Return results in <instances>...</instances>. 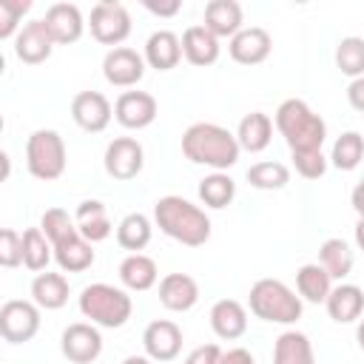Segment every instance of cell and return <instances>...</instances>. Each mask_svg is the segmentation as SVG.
Returning a JSON list of instances; mask_svg holds the SVG:
<instances>
[{
    "instance_id": "1",
    "label": "cell",
    "mask_w": 364,
    "mask_h": 364,
    "mask_svg": "<svg viewBox=\"0 0 364 364\" xmlns=\"http://www.w3.org/2000/svg\"><path fill=\"white\" fill-rule=\"evenodd\" d=\"M239 139L228 128L216 122H193L182 134V154L196 162L208 165L213 171H228L239 162Z\"/></svg>"
},
{
    "instance_id": "2",
    "label": "cell",
    "mask_w": 364,
    "mask_h": 364,
    "mask_svg": "<svg viewBox=\"0 0 364 364\" xmlns=\"http://www.w3.org/2000/svg\"><path fill=\"white\" fill-rule=\"evenodd\" d=\"M154 222L156 228L176 239L179 245L188 247H199L210 239V219L202 208H196L193 202L182 199V196H162L154 205Z\"/></svg>"
},
{
    "instance_id": "3",
    "label": "cell",
    "mask_w": 364,
    "mask_h": 364,
    "mask_svg": "<svg viewBox=\"0 0 364 364\" xmlns=\"http://www.w3.org/2000/svg\"><path fill=\"white\" fill-rule=\"evenodd\" d=\"M276 128L284 136L290 154L299 151H321L327 139V125L324 119L304 102V100H284L276 108Z\"/></svg>"
},
{
    "instance_id": "4",
    "label": "cell",
    "mask_w": 364,
    "mask_h": 364,
    "mask_svg": "<svg viewBox=\"0 0 364 364\" xmlns=\"http://www.w3.org/2000/svg\"><path fill=\"white\" fill-rule=\"evenodd\" d=\"M80 313L85 318H91V324H97V327L117 330L131 318L134 301H131V296L125 290H119L114 284H105V282H97V284L82 287Z\"/></svg>"
},
{
    "instance_id": "5",
    "label": "cell",
    "mask_w": 364,
    "mask_h": 364,
    "mask_svg": "<svg viewBox=\"0 0 364 364\" xmlns=\"http://www.w3.org/2000/svg\"><path fill=\"white\" fill-rule=\"evenodd\" d=\"M250 313L270 324H293L301 318V299L279 279H259L250 287Z\"/></svg>"
},
{
    "instance_id": "6",
    "label": "cell",
    "mask_w": 364,
    "mask_h": 364,
    "mask_svg": "<svg viewBox=\"0 0 364 364\" xmlns=\"http://www.w3.org/2000/svg\"><path fill=\"white\" fill-rule=\"evenodd\" d=\"M26 165L34 179L51 182L65 171V142L51 128H37L26 142Z\"/></svg>"
},
{
    "instance_id": "7",
    "label": "cell",
    "mask_w": 364,
    "mask_h": 364,
    "mask_svg": "<svg viewBox=\"0 0 364 364\" xmlns=\"http://www.w3.org/2000/svg\"><path fill=\"white\" fill-rule=\"evenodd\" d=\"M91 37L102 46H114L119 48V43L131 34V14L122 3L117 0H102L91 9V20H88Z\"/></svg>"
},
{
    "instance_id": "8",
    "label": "cell",
    "mask_w": 364,
    "mask_h": 364,
    "mask_svg": "<svg viewBox=\"0 0 364 364\" xmlns=\"http://www.w3.org/2000/svg\"><path fill=\"white\" fill-rule=\"evenodd\" d=\"M40 330V310L34 301L26 299H9L0 307V336L9 344L31 341Z\"/></svg>"
},
{
    "instance_id": "9",
    "label": "cell",
    "mask_w": 364,
    "mask_h": 364,
    "mask_svg": "<svg viewBox=\"0 0 364 364\" xmlns=\"http://www.w3.org/2000/svg\"><path fill=\"white\" fill-rule=\"evenodd\" d=\"M145 165V151L134 136H117L105 148V173L111 179L128 182L134 179Z\"/></svg>"
},
{
    "instance_id": "10",
    "label": "cell",
    "mask_w": 364,
    "mask_h": 364,
    "mask_svg": "<svg viewBox=\"0 0 364 364\" xmlns=\"http://www.w3.org/2000/svg\"><path fill=\"white\" fill-rule=\"evenodd\" d=\"M60 350L68 361L74 364H91L100 358L102 353V336L94 324H85V321H74L63 330V338H60Z\"/></svg>"
},
{
    "instance_id": "11",
    "label": "cell",
    "mask_w": 364,
    "mask_h": 364,
    "mask_svg": "<svg viewBox=\"0 0 364 364\" xmlns=\"http://www.w3.org/2000/svg\"><path fill=\"white\" fill-rule=\"evenodd\" d=\"M102 77L117 88H131L145 77V57L128 46L111 48L102 60Z\"/></svg>"
},
{
    "instance_id": "12",
    "label": "cell",
    "mask_w": 364,
    "mask_h": 364,
    "mask_svg": "<svg viewBox=\"0 0 364 364\" xmlns=\"http://www.w3.org/2000/svg\"><path fill=\"white\" fill-rule=\"evenodd\" d=\"M156 111H159V105L148 91H122L114 102L117 122L122 128H131V131L148 128L156 119Z\"/></svg>"
},
{
    "instance_id": "13",
    "label": "cell",
    "mask_w": 364,
    "mask_h": 364,
    "mask_svg": "<svg viewBox=\"0 0 364 364\" xmlns=\"http://www.w3.org/2000/svg\"><path fill=\"white\" fill-rule=\"evenodd\" d=\"M71 117H74V122L82 131L100 134V131L108 128V122L114 117V108H111L105 94H100V91H80L71 100Z\"/></svg>"
},
{
    "instance_id": "14",
    "label": "cell",
    "mask_w": 364,
    "mask_h": 364,
    "mask_svg": "<svg viewBox=\"0 0 364 364\" xmlns=\"http://www.w3.org/2000/svg\"><path fill=\"white\" fill-rule=\"evenodd\" d=\"M142 347L151 361H173L182 350V330L168 318H156L142 333Z\"/></svg>"
},
{
    "instance_id": "15",
    "label": "cell",
    "mask_w": 364,
    "mask_h": 364,
    "mask_svg": "<svg viewBox=\"0 0 364 364\" xmlns=\"http://www.w3.org/2000/svg\"><path fill=\"white\" fill-rule=\"evenodd\" d=\"M54 46H57V43H54V37L48 34V28H46L43 20L26 23V26L17 31V37H14V54H17V60H23V63H28V65L46 63V60L51 57Z\"/></svg>"
},
{
    "instance_id": "16",
    "label": "cell",
    "mask_w": 364,
    "mask_h": 364,
    "mask_svg": "<svg viewBox=\"0 0 364 364\" xmlns=\"http://www.w3.org/2000/svg\"><path fill=\"white\" fill-rule=\"evenodd\" d=\"M228 51H230V57H233L236 63H242V65H259V63H264V60L270 57L273 40H270V34H267L264 28L247 26V28H242L236 37H230Z\"/></svg>"
},
{
    "instance_id": "17",
    "label": "cell",
    "mask_w": 364,
    "mask_h": 364,
    "mask_svg": "<svg viewBox=\"0 0 364 364\" xmlns=\"http://www.w3.org/2000/svg\"><path fill=\"white\" fill-rule=\"evenodd\" d=\"M43 23H46V28H48V34L54 37L57 46L77 43L82 37V28H85L82 14H80V9L74 3H54V6H48Z\"/></svg>"
},
{
    "instance_id": "18",
    "label": "cell",
    "mask_w": 364,
    "mask_h": 364,
    "mask_svg": "<svg viewBox=\"0 0 364 364\" xmlns=\"http://www.w3.org/2000/svg\"><path fill=\"white\" fill-rule=\"evenodd\" d=\"M199 301V284L188 273H168L159 282V304L171 313H185Z\"/></svg>"
},
{
    "instance_id": "19",
    "label": "cell",
    "mask_w": 364,
    "mask_h": 364,
    "mask_svg": "<svg viewBox=\"0 0 364 364\" xmlns=\"http://www.w3.org/2000/svg\"><path fill=\"white\" fill-rule=\"evenodd\" d=\"M210 327L219 338L225 341H236L245 336L247 330V310L236 301V299H219L210 307Z\"/></svg>"
},
{
    "instance_id": "20",
    "label": "cell",
    "mask_w": 364,
    "mask_h": 364,
    "mask_svg": "<svg viewBox=\"0 0 364 364\" xmlns=\"http://www.w3.org/2000/svg\"><path fill=\"white\" fill-rule=\"evenodd\" d=\"M219 37L210 34L205 26H188L182 34V54L191 65H213L219 60Z\"/></svg>"
},
{
    "instance_id": "21",
    "label": "cell",
    "mask_w": 364,
    "mask_h": 364,
    "mask_svg": "<svg viewBox=\"0 0 364 364\" xmlns=\"http://www.w3.org/2000/svg\"><path fill=\"white\" fill-rule=\"evenodd\" d=\"M179 60H182V40L173 31L159 28V31H154L148 37V43H145V63L151 68L171 71V68L179 65Z\"/></svg>"
},
{
    "instance_id": "22",
    "label": "cell",
    "mask_w": 364,
    "mask_h": 364,
    "mask_svg": "<svg viewBox=\"0 0 364 364\" xmlns=\"http://www.w3.org/2000/svg\"><path fill=\"white\" fill-rule=\"evenodd\" d=\"M202 26L216 37H236L242 31V6L236 0H210Z\"/></svg>"
},
{
    "instance_id": "23",
    "label": "cell",
    "mask_w": 364,
    "mask_h": 364,
    "mask_svg": "<svg viewBox=\"0 0 364 364\" xmlns=\"http://www.w3.org/2000/svg\"><path fill=\"white\" fill-rule=\"evenodd\" d=\"M324 304H327V313L333 321L350 324V321L361 318V313H364V290L355 284H338L330 290Z\"/></svg>"
},
{
    "instance_id": "24",
    "label": "cell",
    "mask_w": 364,
    "mask_h": 364,
    "mask_svg": "<svg viewBox=\"0 0 364 364\" xmlns=\"http://www.w3.org/2000/svg\"><path fill=\"white\" fill-rule=\"evenodd\" d=\"M74 222H77L80 236L88 239L91 245L111 236V219H108L105 205H102L100 199H85V202H80V208H77V213H74Z\"/></svg>"
},
{
    "instance_id": "25",
    "label": "cell",
    "mask_w": 364,
    "mask_h": 364,
    "mask_svg": "<svg viewBox=\"0 0 364 364\" xmlns=\"http://www.w3.org/2000/svg\"><path fill=\"white\" fill-rule=\"evenodd\" d=\"M54 259H57L60 270H65V273H82V270H88L94 264L97 253H94V245L88 239H82L80 233H74L65 242L54 245Z\"/></svg>"
},
{
    "instance_id": "26",
    "label": "cell",
    "mask_w": 364,
    "mask_h": 364,
    "mask_svg": "<svg viewBox=\"0 0 364 364\" xmlns=\"http://www.w3.org/2000/svg\"><path fill=\"white\" fill-rule=\"evenodd\" d=\"M236 139H239V148L250 151V154H259L270 145L273 139V119L262 111H250L242 117L239 122V131H236Z\"/></svg>"
},
{
    "instance_id": "27",
    "label": "cell",
    "mask_w": 364,
    "mask_h": 364,
    "mask_svg": "<svg viewBox=\"0 0 364 364\" xmlns=\"http://www.w3.org/2000/svg\"><path fill=\"white\" fill-rule=\"evenodd\" d=\"M156 279H159L156 262L145 253H131L119 264V282L128 290H151L156 284Z\"/></svg>"
},
{
    "instance_id": "28",
    "label": "cell",
    "mask_w": 364,
    "mask_h": 364,
    "mask_svg": "<svg viewBox=\"0 0 364 364\" xmlns=\"http://www.w3.org/2000/svg\"><path fill=\"white\" fill-rule=\"evenodd\" d=\"M273 364H316L310 338L299 330H284L273 344Z\"/></svg>"
},
{
    "instance_id": "29",
    "label": "cell",
    "mask_w": 364,
    "mask_h": 364,
    "mask_svg": "<svg viewBox=\"0 0 364 364\" xmlns=\"http://www.w3.org/2000/svg\"><path fill=\"white\" fill-rule=\"evenodd\" d=\"M296 290L301 299L321 304V301H327V296L333 290V279L318 262H310V264H301L296 270Z\"/></svg>"
},
{
    "instance_id": "30",
    "label": "cell",
    "mask_w": 364,
    "mask_h": 364,
    "mask_svg": "<svg viewBox=\"0 0 364 364\" xmlns=\"http://www.w3.org/2000/svg\"><path fill=\"white\" fill-rule=\"evenodd\" d=\"M31 296L37 307L60 310L68 301V279L63 273H37L31 282Z\"/></svg>"
},
{
    "instance_id": "31",
    "label": "cell",
    "mask_w": 364,
    "mask_h": 364,
    "mask_svg": "<svg viewBox=\"0 0 364 364\" xmlns=\"http://www.w3.org/2000/svg\"><path fill=\"white\" fill-rule=\"evenodd\" d=\"M318 264L330 273V279H344L350 276L353 270V250L344 239L333 236V239H324L321 247H318Z\"/></svg>"
},
{
    "instance_id": "32",
    "label": "cell",
    "mask_w": 364,
    "mask_h": 364,
    "mask_svg": "<svg viewBox=\"0 0 364 364\" xmlns=\"http://www.w3.org/2000/svg\"><path fill=\"white\" fill-rule=\"evenodd\" d=\"M151 233H154L151 219H148L145 213H139V210L128 213V216L117 225V242H119V247H125V250H131V253H139V250L151 242Z\"/></svg>"
},
{
    "instance_id": "33",
    "label": "cell",
    "mask_w": 364,
    "mask_h": 364,
    "mask_svg": "<svg viewBox=\"0 0 364 364\" xmlns=\"http://www.w3.org/2000/svg\"><path fill=\"white\" fill-rule=\"evenodd\" d=\"M236 196V182L225 173V171H213L210 176H205L199 182V199L208 205V208H228Z\"/></svg>"
},
{
    "instance_id": "34",
    "label": "cell",
    "mask_w": 364,
    "mask_h": 364,
    "mask_svg": "<svg viewBox=\"0 0 364 364\" xmlns=\"http://www.w3.org/2000/svg\"><path fill=\"white\" fill-rule=\"evenodd\" d=\"M51 256H54V247L40 228L23 230V264L28 270H46Z\"/></svg>"
},
{
    "instance_id": "35",
    "label": "cell",
    "mask_w": 364,
    "mask_h": 364,
    "mask_svg": "<svg viewBox=\"0 0 364 364\" xmlns=\"http://www.w3.org/2000/svg\"><path fill=\"white\" fill-rule=\"evenodd\" d=\"M330 159H333V165H336L338 171H353V168H358L361 159H364V136H361L358 131L341 134V136L336 139V145H333Z\"/></svg>"
},
{
    "instance_id": "36",
    "label": "cell",
    "mask_w": 364,
    "mask_h": 364,
    "mask_svg": "<svg viewBox=\"0 0 364 364\" xmlns=\"http://www.w3.org/2000/svg\"><path fill=\"white\" fill-rule=\"evenodd\" d=\"M336 65L341 74L358 80L364 77V37H344L336 46Z\"/></svg>"
},
{
    "instance_id": "37",
    "label": "cell",
    "mask_w": 364,
    "mask_h": 364,
    "mask_svg": "<svg viewBox=\"0 0 364 364\" xmlns=\"http://www.w3.org/2000/svg\"><path fill=\"white\" fill-rule=\"evenodd\" d=\"M247 182L259 191H282L290 182V171L282 162H256L247 168Z\"/></svg>"
},
{
    "instance_id": "38",
    "label": "cell",
    "mask_w": 364,
    "mask_h": 364,
    "mask_svg": "<svg viewBox=\"0 0 364 364\" xmlns=\"http://www.w3.org/2000/svg\"><path fill=\"white\" fill-rule=\"evenodd\" d=\"M40 230L48 236L51 247L60 245V242H65L68 236L80 233V230H77V222H74L63 208H48V210L43 213V219H40Z\"/></svg>"
},
{
    "instance_id": "39",
    "label": "cell",
    "mask_w": 364,
    "mask_h": 364,
    "mask_svg": "<svg viewBox=\"0 0 364 364\" xmlns=\"http://www.w3.org/2000/svg\"><path fill=\"white\" fill-rule=\"evenodd\" d=\"M31 9V0H0V40L17 37L23 14Z\"/></svg>"
},
{
    "instance_id": "40",
    "label": "cell",
    "mask_w": 364,
    "mask_h": 364,
    "mask_svg": "<svg viewBox=\"0 0 364 364\" xmlns=\"http://www.w3.org/2000/svg\"><path fill=\"white\" fill-rule=\"evenodd\" d=\"M293 168L304 179H321L327 171V159L321 151H299L293 154Z\"/></svg>"
},
{
    "instance_id": "41",
    "label": "cell",
    "mask_w": 364,
    "mask_h": 364,
    "mask_svg": "<svg viewBox=\"0 0 364 364\" xmlns=\"http://www.w3.org/2000/svg\"><path fill=\"white\" fill-rule=\"evenodd\" d=\"M0 264L3 267H17L23 264V236L11 228L0 230Z\"/></svg>"
},
{
    "instance_id": "42",
    "label": "cell",
    "mask_w": 364,
    "mask_h": 364,
    "mask_svg": "<svg viewBox=\"0 0 364 364\" xmlns=\"http://www.w3.org/2000/svg\"><path fill=\"white\" fill-rule=\"evenodd\" d=\"M222 361V350L219 344H199L196 350L188 353L185 364H219Z\"/></svg>"
},
{
    "instance_id": "43",
    "label": "cell",
    "mask_w": 364,
    "mask_h": 364,
    "mask_svg": "<svg viewBox=\"0 0 364 364\" xmlns=\"http://www.w3.org/2000/svg\"><path fill=\"white\" fill-rule=\"evenodd\" d=\"M142 6H145L151 14H156V17H173V14L182 9L179 0H159V3H156V0H145Z\"/></svg>"
},
{
    "instance_id": "44",
    "label": "cell",
    "mask_w": 364,
    "mask_h": 364,
    "mask_svg": "<svg viewBox=\"0 0 364 364\" xmlns=\"http://www.w3.org/2000/svg\"><path fill=\"white\" fill-rule=\"evenodd\" d=\"M347 102H350L355 111L364 114V77H358V80H353V82L347 85Z\"/></svg>"
},
{
    "instance_id": "45",
    "label": "cell",
    "mask_w": 364,
    "mask_h": 364,
    "mask_svg": "<svg viewBox=\"0 0 364 364\" xmlns=\"http://www.w3.org/2000/svg\"><path fill=\"white\" fill-rule=\"evenodd\" d=\"M219 364H256V361H253V355L245 347H233V350L222 353V361Z\"/></svg>"
},
{
    "instance_id": "46",
    "label": "cell",
    "mask_w": 364,
    "mask_h": 364,
    "mask_svg": "<svg viewBox=\"0 0 364 364\" xmlns=\"http://www.w3.org/2000/svg\"><path fill=\"white\" fill-rule=\"evenodd\" d=\"M350 205H353V210L358 213V219H364V179L353 188V193H350Z\"/></svg>"
},
{
    "instance_id": "47",
    "label": "cell",
    "mask_w": 364,
    "mask_h": 364,
    "mask_svg": "<svg viewBox=\"0 0 364 364\" xmlns=\"http://www.w3.org/2000/svg\"><path fill=\"white\" fill-rule=\"evenodd\" d=\"M122 364H154L148 355H128V358H122Z\"/></svg>"
},
{
    "instance_id": "48",
    "label": "cell",
    "mask_w": 364,
    "mask_h": 364,
    "mask_svg": "<svg viewBox=\"0 0 364 364\" xmlns=\"http://www.w3.org/2000/svg\"><path fill=\"white\" fill-rule=\"evenodd\" d=\"M355 245L364 250V219H358V225H355Z\"/></svg>"
},
{
    "instance_id": "49",
    "label": "cell",
    "mask_w": 364,
    "mask_h": 364,
    "mask_svg": "<svg viewBox=\"0 0 364 364\" xmlns=\"http://www.w3.org/2000/svg\"><path fill=\"white\" fill-rule=\"evenodd\" d=\"M355 338H358V347L364 350V318L358 321V330H355Z\"/></svg>"
}]
</instances>
